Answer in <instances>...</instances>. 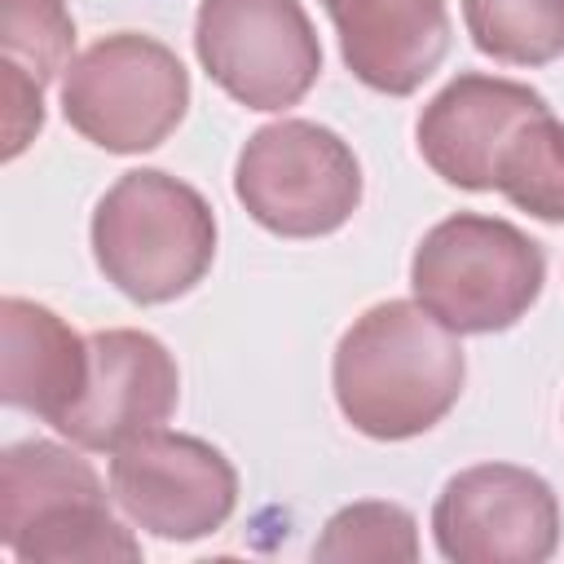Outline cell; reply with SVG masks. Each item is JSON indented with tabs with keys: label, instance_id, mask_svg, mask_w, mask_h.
I'll list each match as a JSON object with an SVG mask.
<instances>
[{
	"label": "cell",
	"instance_id": "cell-1",
	"mask_svg": "<svg viewBox=\"0 0 564 564\" xmlns=\"http://www.w3.org/2000/svg\"><path fill=\"white\" fill-rule=\"evenodd\" d=\"M467 361L458 330L419 300L366 308L335 344L330 383L339 414L370 441H410L432 432L463 397Z\"/></svg>",
	"mask_w": 564,
	"mask_h": 564
},
{
	"label": "cell",
	"instance_id": "cell-2",
	"mask_svg": "<svg viewBox=\"0 0 564 564\" xmlns=\"http://www.w3.org/2000/svg\"><path fill=\"white\" fill-rule=\"evenodd\" d=\"M93 256L132 304H172L216 260V212L194 185L159 167L123 172L93 212Z\"/></svg>",
	"mask_w": 564,
	"mask_h": 564
},
{
	"label": "cell",
	"instance_id": "cell-3",
	"mask_svg": "<svg viewBox=\"0 0 564 564\" xmlns=\"http://www.w3.org/2000/svg\"><path fill=\"white\" fill-rule=\"evenodd\" d=\"M0 542L22 564L141 560L93 463L57 441H18L0 454Z\"/></svg>",
	"mask_w": 564,
	"mask_h": 564
},
{
	"label": "cell",
	"instance_id": "cell-4",
	"mask_svg": "<svg viewBox=\"0 0 564 564\" xmlns=\"http://www.w3.org/2000/svg\"><path fill=\"white\" fill-rule=\"evenodd\" d=\"M546 282L542 247L511 220L454 212L436 220L410 260L414 300L458 335L511 330Z\"/></svg>",
	"mask_w": 564,
	"mask_h": 564
},
{
	"label": "cell",
	"instance_id": "cell-5",
	"mask_svg": "<svg viewBox=\"0 0 564 564\" xmlns=\"http://www.w3.org/2000/svg\"><path fill=\"white\" fill-rule=\"evenodd\" d=\"M185 110L189 75L181 57L141 31L88 44L62 75L66 123L110 154H145L163 145Z\"/></svg>",
	"mask_w": 564,
	"mask_h": 564
},
{
	"label": "cell",
	"instance_id": "cell-6",
	"mask_svg": "<svg viewBox=\"0 0 564 564\" xmlns=\"http://www.w3.org/2000/svg\"><path fill=\"white\" fill-rule=\"evenodd\" d=\"M234 194L269 234L322 238L357 212L361 163L339 132L313 119H278L256 128L238 150Z\"/></svg>",
	"mask_w": 564,
	"mask_h": 564
},
{
	"label": "cell",
	"instance_id": "cell-7",
	"mask_svg": "<svg viewBox=\"0 0 564 564\" xmlns=\"http://www.w3.org/2000/svg\"><path fill=\"white\" fill-rule=\"evenodd\" d=\"M194 53L247 110H286L322 75V44L300 0H198Z\"/></svg>",
	"mask_w": 564,
	"mask_h": 564
},
{
	"label": "cell",
	"instance_id": "cell-8",
	"mask_svg": "<svg viewBox=\"0 0 564 564\" xmlns=\"http://www.w3.org/2000/svg\"><path fill=\"white\" fill-rule=\"evenodd\" d=\"M110 498L137 529L163 542H198L234 516L238 471L212 441L154 427L115 449Z\"/></svg>",
	"mask_w": 564,
	"mask_h": 564
},
{
	"label": "cell",
	"instance_id": "cell-9",
	"mask_svg": "<svg viewBox=\"0 0 564 564\" xmlns=\"http://www.w3.org/2000/svg\"><path fill=\"white\" fill-rule=\"evenodd\" d=\"M432 538L454 564H542L560 546V498L529 467L476 463L436 494Z\"/></svg>",
	"mask_w": 564,
	"mask_h": 564
},
{
	"label": "cell",
	"instance_id": "cell-10",
	"mask_svg": "<svg viewBox=\"0 0 564 564\" xmlns=\"http://www.w3.org/2000/svg\"><path fill=\"white\" fill-rule=\"evenodd\" d=\"M176 397L181 375L163 339L115 326L88 335V383L53 427L79 449L115 454L128 441L163 427L176 410Z\"/></svg>",
	"mask_w": 564,
	"mask_h": 564
},
{
	"label": "cell",
	"instance_id": "cell-11",
	"mask_svg": "<svg viewBox=\"0 0 564 564\" xmlns=\"http://www.w3.org/2000/svg\"><path fill=\"white\" fill-rule=\"evenodd\" d=\"M538 110L551 106L529 84L480 70L454 75L419 115V154L441 181L458 189H494V172L507 141Z\"/></svg>",
	"mask_w": 564,
	"mask_h": 564
},
{
	"label": "cell",
	"instance_id": "cell-12",
	"mask_svg": "<svg viewBox=\"0 0 564 564\" xmlns=\"http://www.w3.org/2000/svg\"><path fill=\"white\" fill-rule=\"evenodd\" d=\"M344 66L375 93L410 97L449 53L445 0H322Z\"/></svg>",
	"mask_w": 564,
	"mask_h": 564
},
{
	"label": "cell",
	"instance_id": "cell-13",
	"mask_svg": "<svg viewBox=\"0 0 564 564\" xmlns=\"http://www.w3.org/2000/svg\"><path fill=\"white\" fill-rule=\"evenodd\" d=\"M88 383V339H79L53 308L4 295L0 300V397L13 410L57 423Z\"/></svg>",
	"mask_w": 564,
	"mask_h": 564
},
{
	"label": "cell",
	"instance_id": "cell-14",
	"mask_svg": "<svg viewBox=\"0 0 564 564\" xmlns=\"http://www.w3.org/2000/svg\"><path fill=\"white\" fill-rule=\"evenodd\" d=\"M494 189L511 207L546 225H560L564 220V119H555L551 110L529 115L498 159Z\"/></svg>",
	"mask_w": 564,
	"mask_h": 564
},
{
	"label": "cell",
	"instance_id": "cell-15",
	"mask_svg": "<svg viewBox=\"0 0 564 564\" xmlns=\"http://www.w3.org/2000/svg\"><path fill=\"white\" fill-rule=\"evenodd\" d=\"M471 44L507 66L564 57V0H463Z\"/></svg>",
	"mask_w": 564,
	"mask_h": 564
},
{
	"label": "cell",
	"instance_id": "cell-16",
	"mask_svg": "<svg viewBox=\"0 0 564 564\" xmlns=\"http://www.w3.org/2000/svg\"><path fill=\"white\" fill-rule=\"evenodd\" d=\"M313 560H419V524L397 502H348L339 507L322 538L313 542Z\"/></svg>",
	"mask_w": 564,
	"mask_h": 564
},
{
	"label": "cell",
	"instance_id": "cell-17",
	"mask_svg": "<svg viewBox=\"0 0 564 564\" xmlns=\"http://www.w3.org/2000/svg\"><path fill=\"white\" fill-rule=\"evenodd\" d=\"M0 66H18L35 84H53L70 66L75 22L62 0H0Z\"/></svg>",
	"mask_w": 564,
	"mask_h": 564
},
{
	"label": "cell",
	"instance_id": "cell-18",
	"mask_svg": "<svg viewBox=\"0 0 564 564\" xmlns=\"http://www.w3.org/2000/svg\"><path fill=\"white\" fill-rule=\"evenodd\" d=\"M0 75H4V159H18L44 128V84H35L18 66H0Z\"/></svg>",
	"mask_w": 564,
	"mask_h": 564
}]
</instances>
